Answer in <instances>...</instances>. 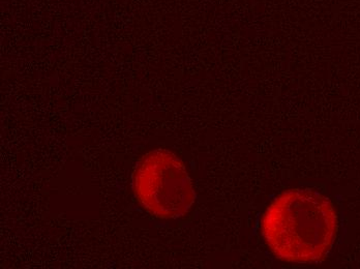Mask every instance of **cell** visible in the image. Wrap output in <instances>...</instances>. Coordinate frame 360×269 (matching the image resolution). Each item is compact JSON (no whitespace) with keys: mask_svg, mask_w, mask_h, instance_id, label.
<instances>
[{"mask_svg":"<svg viewBox=\"0 0 360 269\" xmlns=\"http://www.w3.org/2000/svg\"><path fill=\"white\" fill-rule=\"evenodd\" d=\"M134 190L147 211L165 220L188 214L196 199L184 162L162 148L142 157L134 174Z\"/></svg>","mask_w":360,"mask_h":269,"instance_id":"obj_2","label":"cell"},{"mask_svg":"<svg viewBox=\"0 0 360 269\" xmlns=\"http://www.w3.org/2000/svg\"><path fill=\"white\" fill-rule=\"evenodd\" d=\"M338 229L333 202L309 189L278 195L261 218V233L269 250L289 263L323 261L335 244Z\"/></svg>","mask_w":360,"mask_h":269,"instance_id":"obj_1","label":"cell"}]
</instances>
